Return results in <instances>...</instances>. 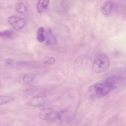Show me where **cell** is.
Here are the masks:
<instances>
[{
	"mask_svg": "<svg viewBox=\"0 0 126 126\" xmlns=\"http://www.w3.org/2000/svg\"><path fill=\"white\" fill-rule=\"evenodd\" d=\"M34 79V76L31 74L25 75L23 78V80L25 83H29L32 81Z\"/></svg>",
	"mask_w": 126,
	"mask_h": 126,
	"instance_id": "cell-14",
	"label": "cell"
},
{
	"mask_svg": "<svg viewBox=\"0 0 126 126\" xmlns=\"http://www.w3.org/2000/svg\"><path fill=\"white\" fill-rule=\"evenodd\" d=\"M55 60L53 57H49L46 61V63L49 64H52L55 63Z\"/></svg>",
	"mask_w": 126,
	"mask_h": 126,
	"instance_id": "cell-15",
	"label": "cell"
},
{
	"mask_svg": "<svg viewBox=\"0 0 126 126\" xmlns=\"http://www.w3.org/2000/svg\"><path fill=\"white\" fill-rule=\"evenodd\" d=\"M13 32L12 30H6L0 32V37L5 38H11L13 36Z\"/></svg>",
	"mask_w": 126,
	"mask_h": 126,
	"instance_id": "cell-13",
	"label": "cell"
},
{
	"mask_svg": "<svg viewBox=\"0 0 126 126\" xmlns=\"http://www.w3.org/2000/svg\"><path fill=\"white\" fill-rule=\"evenodd\" d=\"M58 112L52 109H46L41 110L39 114V117L43 120L50 121L57 118Z\"/></svg>",
	"mask_w": 126,
	"mask_h": 126,
	"instance_id": "cell-4",
	"label": "cell"
},
{
	"mask_svg": "<svg viewBox=\"0 0 126 126\" xmlns=\"http://www.w3.org/2000/svg\"><path fill=\"white\" fill-rule=\"evenodd\" d=\"M46 102L45 98L41 96H35L29 100L27 104L30 106L37 107L43 105Z\"/></svg>",
	"mask_w": 126,
	"mask_h": 126,
	"instance_id": "cell-5",
	"label": "cell"
},
{
	"mask_svg": "<svg viewBox=\"0 0 126 126\" xmlns=\"http://www.w3.org/2000/svg\"><path fill=\"white\" fill-rule=\"evenodd\" d=\"M109 58L105 54H100L96 57L93 62L92 69L95 73H100L107 70L110 66Z\"/></svg>",
	"mask_w": 126,
	"mask_h": 126,
	"instance_id": "cell-2",
	"label": "cell"
},
{
	"mask_svg": "<svg viewBox=\"0 0 126 126\" xmlns=\"http://www.w3.org/2000/svg\"><path fill=\"white\" fill-rule=\"evenodd\" d=\"M15 98L10 96L0 95V106L6 104L14 100Z\"/></svg>",
	"mask_w": 126,
	"mask_h": 126,
	"instance_id": "cell-11",
	"label": "cell"
},
{
	"mask_svg": "<svg viewBox=\"0 0 126 126\" xmlns=\"http://www.w3.org/2000/svg\"><path fill=\"white\" fill-rule=\"evenodd\" d=\"M72 118V115L69 111H64L58 112L57 118L63 122H68Z\"/></svg>",
	"mask_w": 126,
	"mask_h": 126,
	"instance_id": "cell-8",
	"label": "cell"
},
{
	"mask_svg": "<svg viewBox=\"0 0 126 126\" xmlns=\"http://www.w3.org/2000/svg\"><path fill=\"white\" fill-rule=\"evenodd\" d=\"M117 79L115 77L107 79L105 80L95 84L91 88L93 95L98 98L102 97L108 94L114 87Z\"/></svg>",
	"mask_w": 126,
	"mask_h": 126,
	"instance_id": "cell-1",
	"label": "cell"
},
{
	"mask_svg": "<svg viewBox=\"0 0 126 126\" xmlns=\"http://www.w3.org/2000/svg\"><path fill=\"white\" fill-rule=\"evenodd\" d=\"M50 0H38L37 6L38 12L42 13L46 11L48 6Z\"/></svg>",
	"mask_w": 126,
	"mask_h": 126,
	"instance_id": "cell-6",
	"label": "cell"
},
{
	"mask_svg": "<svg viewBox=\"0 0 126 126\" xmlns=\"http://www.w3.org/2000/svg\"><path fill=\"white\" fill-rule=\"evenodd\" d=\"M9 23L16 30L22 29L25 27L26 21L22 18L15 16H10L7 19Z\"/></svg>",
	"mask_w": 126,
	"mask_h": 126,
	"instance_id": "cell-3",
	"label": "cell"
},
{
	"mask_svg": "<svg viewBox=\"0 0 126 126\" xmlns=\"http://www.w3.org/2000/svg\"><path fill=\"white\" fill-rule=\"evenodd\" d=\"M45 29L43 27L39 28L37 31V39L40 43H43L46 40V36L44 35Z\"/></svg>",
	"mask_w": 126,
	"mask_h": 126,
	"instance_id": "cell-10",
	"label": "cell"
},
{
	"mask_svg": "<svg viewBox=\"0 0 126 126\" xmlns=\"http://www.w3.org/2000/svg\"><path fill=\"white\" fill-rule=\"evenodd\" d=\"M46 39L47 44L48 45H55L57 42V39L53 34L51 30H49L47 32Z\"/></svg>",
	"mask_w": 126,
	"mask_h": 126,
	"instance_id": "cell-9",
	"label": "cell"
},
{
	"mask_svg": "<svg viewBox=\"0 0 126 126\" xmlns=\"http://www.w3.org/2000/svg\"><path fill=\"white\" fill-rule=\"evenodd\" d=\"M113 3L111 1H107L104 3L101 7L102 13L104 15H108L111 13L113 8Z\"/></svg>",
	"mask_w": 126,
	"mask_h": 126,
	"instance_id": "cell-7",
	"label": "cell"
},
{
	"mask_svg": "<svg viewBox=\"0 0 126 126\" xmlns=\"http://www.w3.org/2000/svg\"><path fill=\"white\" fill-rule=\"evenodd\" d=\"M15 10L19 13H23L26 11L27 7L23 3H18L16 5Z\"/></svg>",
	"mask_w": 126,
	"mask_h": 126,
	"instance_id": "cell-12",
	"label": "cell"
}]
</instances>
